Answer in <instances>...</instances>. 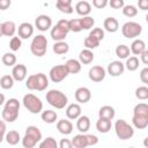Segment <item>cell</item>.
I'll list each match as a JSON object with an SVG mask.
<instances>
[{
  "instance_id": "58",
  "label": "cell",
  "mask_w": 148,
  "mask_h": 148,
  "mask_svg": "<svg viewBox=\"0 0 148 148\" xmlns=\"http://www.w3.org/2000/svg\"><path fill=\"white\" fill-rule=\"evenodd\" d=\"M0 133L6 134V124L3 120H0Z\"/></svg>"
},
{
  "instance_id": "33",
  "label": "cell",
  "mask_w": 148,
  "mask_h": 148,
  "mask_svg": "<svg viewBox=\"0 0 148 148\" xmlns=\"http://www.w3.org/2000/svg\"><path fill=\"white\" fill-rule=\"evenodd\" d=\"M69 51V45L62 40V42H56L53 44V52L56 54H66Z\"/></svg>"
},
{
  "instance_id": "40",
  "label": "cell",
  "mask_w": 148,
  "mask_h": 148,
  "mask_svg": "<svg viewBox=\"0 0 148 148\" xmlns=\"http://www.w3.org/2000/svg\"><path fill=\"white\" fill-rule=\"evenodd\" d=\"M38 148H59V147H58V142L56 141L54 138L47 136L46 139H44V140L40 141Z\"/></svg>"
},
{
  "instance_id": "15",
  "label": "cell",
  "mask_w": 148,
  "mask_h": 148,
  "mask_svg": "<svg viewBox=\"0 0 148 148\" xmlns=\"http://www.w3.org/2000/svg\"><path fill=\"white\" fill-rule=\"evenodd\" d=\"M81 106L79 103H72L66 108V117L71 120H76L81 116Z\"/></svg>"
},
{
  "instance_id": "45",
  "label": "cell",
  "mask_w": 148,
  "mask_h": 148,
  "mask_svg": "<svg viewBox=\"0 0 148 148\" xmlns=\"http://www.w3.org/2000/svg\"><path fill=\"white\" fill-rule=\"evenodd\" d=\"M68 27H69V31H73V32H80V31H82L80 18L68 20Z\"/></svg>"
},
{
  "instance_id": "19",
  "label": "cell",
  "mask_w": 148,
  "mask_h": 148,
  "mask_svg": "<svg viewBox=\"0 0 148 148\" xmlns=\"http://www.w3.org/2000/svg\"><path fill=\"white\" fill-rule=\"evenodd\" d=\"M75 10L79 15H81L82 17L83 16H89L90 12H91V5L88 2V1H77L75 3Z\"/></svg>"
},
{
  "instance_id": "51",
  "label": "cell",
  "mask_w": 148,
  "mask_h": 148,
  "mask_svg": "<svg viewBox=\"0 0 148 148\" xmlns=\"http://www.w3.org/2000/svg\"><path fill=\"white\" fill-rule=\"evenodd\" d=\"M108 5V0H92V6L97 9H102Z\"/></svg>"
},
{
  "instance_id": "60",
  "label": "cell",
  "mask_w": 148,
  "mask_h": 148,
  "mask_svg": "<svg viewBox=\"0 0 148 148\" xmlns=\"http://www.w3.org/2000/svg\"><path fill=\"white\" fill-rule=\"evenodd\" d=\"M3 140H5V134H3V133H0V143H1Z\"/></svg>"
},
{
  "instance_id": "27",
  "label": "cell",
  "mask_w": 148,
  "mask_h": 148,
  "mask_svg": "<svg viewBox=\"0 0 148 148\" xmlns=\"http://www.w3.org/2000/svg\"><path fill=\"white\" fill-rule=\"evenodd\" d=\"M5 140H6V142H7L8 145L15 146V145H17V143L21 141V136H20V133H18L17 131L12 130V131H9V132H6V134H5Z\"/></svg>"
},
{
  "instance_id": "18",
  "label": "cell",
  "mask_w": 148,
  "mask_h": 148,
  "mask_svg": "<svg viewBox=\"0 0 148 148\" xmlns=\"http://www.w3.org/2000/svg\"><path fill=\"white\" fill-rule=\"evenodd\" d=\"M76 128L79 130V132L80 133H82V134H86L88 131H89V128H90V119H89V117L88 116H80L77 119H76Z\"/></svg>"
},
{
  "instance_id": "4",
  "label": "cell",
  "mask_w": 148,
  "mask_h": 148,
  "mask_svg": "<svg viewBox=\"0 0 148 148\" xmlns=\"http://www.w3.org/2000/svg\"><path fill=\"white\" fill-rule=\"evenodd\" d=\"M114 132L118 139L128 140L134 135V128L124 119H118L114 123Z\"/></svg>"
},
{
  "instance_id": "50",
  "label": "cell",
  "mask_w": 148,
  "mask_h": 148,
  "mask_svg": "<svg viewBox=\"0 0 148 148\" xmlns=\"http://www.w3.org/2000/svg\"><path fill=\"white\" fill-rule=\"evenodd\" d=\"M88 146H96L98 143V138L95 134H86Z\"/></svg>"
},
{
  "instance_id": "48",
  "label": "cell",
  "mask_w": 148,
  "mask_h": 148,
  "mask_svg": "<svg viewBox=\"0 0 148 148\" xmlns=\"http://www.w3.org/2000/svg\"><path fill=\"white\" fill-rule=\"evenodd\" d=\"M89 35L92 36V37H95V38L98 39L99 42H102L103 38H104V30H103L102 28H94V29L89 32Z\"/></svg>"
},
{
  "instance_id": "47",
  "label": "cell",
  "mask_w": 148,
  "mask_h": 148,
  "mask_svg": "<svg viewBox=\"0 0 148 148\" xmlns=\"http://www.w3.org/2000/svg\"><path fill=\"white\" fill-rule=\"evenodd\" d=\"M25 87L29 90H36L37 88V80H36V74L29 75L28 79L25 80Z\"/></svg>"
},
{
  "instance_id": "54",
  "label": "cell",
  "mask_w": 148,
  "mask_h": 148,
  "mask_svg": "<svg viewBox=\"0 0 148 148\" xmlns=\"http://www.w3.org/2000/svg\"><path fill=\"white\" fill-rule=\"evenodd\" d=\"M57 24L59 25V27H61L64 30H66L67 32H69V27H68V20H66V18H61V20H59L58 22H57Z\"/></svg>"
},
{
  "instance_id": "25",
  "label": "cell",
  "mask_w": 148,
  "mask_h": 148,
  "mask_svg": "<svg viewBox=\"0 0 148 148\" xmlns=\"http://www.w3.org/2000/svg\"><path fill=\"white\" fill-rule=\"evenodd\" d=\"M81 64L77 59H68L65 62V67L68 71V74H77L81 71Z\"/></svg>"
},
{
  "instance_id": "43",
  "label": "cell",
  "mask_w": 148,
  "mask_h": 148,
  "mask_svg": "<svg viewBox=\"0 0 148 148\" xmlns=\"http://www.w3.org/2000/svg\"><path fill=\"white\" fill-rule=\"evenodd\" d=\"M135 97L140 101H146L148 99V88L146 86L138 87L135 89Z\"/></svg>"
},
{
  "instance_id": "59",
  "label": "cell",
  "mask_w": 148,
  "mask_h": 148,
  "mask_svg": "<svg viewBox=\"0 0 148 148\" xmlns=\"http://www.w3.org/2000/svg\"><path fill=\"white\" fill-rule=\"evenodd\" d=\"M5 102H6L5 95H3L2 92H0V106H1V105H3V104H5Z\"/></svg>"
},
{
  "instance_id": "39",
  "label": "cell",
  "mask_w": 148,
  "mask_h": 148,
  "mask_svg": "<svg viewBox=\"0 0 148 148\" xmlns=\"http://www.w3.org/2000/svg\"><path fill=\"white\" fill-rule=\"evenodd\" d=\"M133 116H146L148 117V104L139 103L133 109Z\"/></svg>"
},
{
  "instance_id": "24",
  "label": "cell",
  "mask_w": 148,
  "mask_h": 148,
  "mask_svg": "<svg viewBox=\"0 0 148 148\" xmlns=\"http://www.w3.org/2000/svg\"><path fill=\"white\" fill-rule=\"evenodd\" d=\"M56 7L64 14H72L74 10L71 0H58L56 2Z\"/></svg>"
},
{
  "instance_id": "12",
  "label": "cell",
  "mask_w": 148,
  "mask_h": 148,
  "mask_svg": "<svg viewBox=\"0 0 148 148\" xmlns=\"http://www.w3.org/2000/svg\"><path fill=\"white\" fill-rule=\"evenodd\" d=\"M74 97H75V99H76L77 103L84 104V103H88L90 101V98H91V91L87 87H80V88H77L75 90Z\"/></svg>"
},
{
  "instance_id": "36",
  "label": "cell",
  "mask_w": 148,
  "mask_h": 148,
  "mask_svg": "<svg viewBox=\"0 0 148 148\" xmlns=\"http://www.w3.org/2000/svg\"><path fill=\"white\" fill-rule=\"evenodd\" d=\"M1 61L5 66H8V67H14L16 65V56L13 53V52H6L2 58H1Z\"/></svg>"
},
{
  "instance_id": "28",
  "label": "cell",
  "mask_w": 148,
  "mask_h": 148,
  "mask_svg": "<svg viewBox=\"0 0 148 148\" xmlns=\"http://www.w3.org/2000/svg\"><path fill=\"white\" fill-rule=\"evenodd\" d=\"M71 141H72L73 148H87L88 147L86 134H82V133L76 134V135H74V138Z\"/></svg>"
},
{
  "instance_id": "11",
  "label": "cell",
  "mask_w": 148,
  "mask_h": 148,
  "mask_svg": "<svg viewBox=\"0 0 148 148\" xmlns=\"http://www.w3.org/2000/svg\"><path fill=\"white\" fill-rule=\"evenodd\" d=\"M124 71H125V66L120 60H113L108 65V74L113 77L120 76L124 73Z\"/></svg>"
},
{
  "instance_id": "61",
  "label": "cell",
  "mask_w": 148,
  "mask_h": 148,
  "mask_svg": "<svg viewBox=\"0 0 148 148\" xmlns=\"http://www.w3.org/2000/svg\"><path fill=\"white\" fill-rule=\"evenodd\" d=\"M2 36V32H1V23H0V37Z\"/></svg>"
},
{
  "instance_id": "53",
  "label": "cell",
  "mask_w": 148,
  "mask_h": 148,
  "mask_svg": "<svg viewBox=\"0 0 148 148\" xmlns=\"http://www.w3.org/2000/svg\"><path fill=\"white\" fill-rule=\"evenodd\" d=\"M59 148H73V145H72V141L68 140V139H61L59 145H58Z\"/></svg>"
},
{
  "instance_id": "17",
  "label": "cell",
  "mask_w": 148,
  "mask_h": 148,
  "mask_svg": "<svg viewBox=\"0 0 148 148\" xmlns=\"http://www.w3.org/2000/svg\"><path fill=\"white\" fill-rule=\"evenodd\" d=\"M57 130L64 135H68L73 132V124L68 119H61L57 121Z\"/></svg>"
},
{
  "instance_id": "34",
  "label": "cell",
  "mask_w": 148,
  "mask_h": 148,
  "mask_svg": "<svg viewBox=\"0 0 148 148\" xmlns=\"http://www.w3.org/2000/svg\"><path fill=\"white\" fill-rule=\"evenodd\" d=\"M116 56L119 58V59H127L131 54V51H130V47L125 44H119L117 47H116Z\"/></svg>"
},
{
  "instance_id": "8",
  "label": "cell",
  "mask_w": 148,
  "mask_h": 148,
  "mask_svg": "<svg viewBox=\"0 0 148 148\" xmlns=\"http://www.w3.org/2000/svg\"><path fill=\"white\" fill-rule=\"evenodd\" d=\"M105 75H106L105 68L99 65L92 66L88 72V76H89L90 81H92V82H102L105 79Z\"/></svg>"
},
{
  "instance_id": "9",
  "label": "cell",
  "mask_w": 148,
  "mask_h": 148,
  "mask_svg": "<svg viewBox=\"0 0 148 148\" xmlns=\"http://www.w3.org/2000/svg\"><path fill=\"white\" fill-rule=\"evenodd\" d=\"M35 25H36L37 30H39L42 32L47 31L49 29L52 28V18L49 15H45V14L38 15L35 20Z\"/></svg>"
},
{
  "instance_id": "29",
  "label": "cell",
  "mask_w": 148,
  "mask_h": 148,
  "mask_svg": "<svg viewBox=\"0 0 148 148\" xmlns=\"http://www.w3.org/2000/svg\"><path fill=\"white\" fill-rule=\"evenodd\" d=\"M132 124L138 130H145L148 126V117L146 116H133Z\"/></svg>"
},
{
  "instance_id": "46",
  "label": "cell",
  "mask_w": 148,
  "mask_h": 148,
  "mask_svg": "<svg viewBox=\"0 0 148 148\" xmlns=\"http://www.w3.org/2000/svg\"><path fill=\"white\" fill-rule=\"evenodd\" d=\"M21 142H22V146H23L24 148H34V147L37 145V141H36V140H34L31 136L25 135V134H24V136L21 139Z\"/></svg>"
},
{
  "instance_id": "38",
  "label": "cell",
  "mask_w": 148,
  "mask_h": 148,
  "mask_svg": "<svg viewBox=\"0 0 148 148\" xmlns=\"http://www.w3.org/2000/svg\"><path fill=\"white\" fill-rule=\"evenodd\" d=\"M99 40L98 39H96L95 37H92V36H90V35H88L86 38H84V40H83V45H84V49H88V50H94V49H96L97 46H99Z\"/></svg>"
},
{
  "instance_id": "32",
  "label": "cell",
  "mask_w": 148,
  "mask_h": 148,
  "mask_svg": "<svg viewBox=\"0 0 148 148\" xmlns=\"http://www.w3.org/2000/svg\"><path fill=\"white\" fill-rule=\"evenodd\" d=\"M25 135L31 136L37 142H39L42 140V132L39 131V128L37 126H34V125H30L25 128Z\"/></svg>"
},
{
  "instance_id": "22",
  "label": "cell",
  "mask_w": 148,
  "mask_h": 148,
  "mask_svg": "<svg viewBox=\"0 0 148 148\" xmlns=\"http://www.w3.org/2000/svg\"><path fill=\"white\" fill-rule=\"evenodd\" d=\"M103 25H104V29L108 31V32H116L118 29H119V22L116 17H112V16H109L104 20L103 22Z\"/></svg>"
},
{
  "instance_id": "1",
  "label": "cell",
  "mask_w": 148,
  "mask_h": 148,
  "mask_svg": "<svg viewBox=\"0 0 148 148\" xmlns=\"http://www.w3.org/2000/svg\"><path fill=\"white\" fill-rule=\"evenodd\" d=\"M20 111V102L16 98H9L5 102V106L2 110V120L7 123H14L18 117Z\"/></svg>"
},
{
  "instance_id": "5",
  "label": "cell",
  "mask_w": 148,
  "mask_h": 148,
  "mask_svg": "<svg viewBox=\"0 0 148 148\" xmlns=\"http://www.w3.org/2000/svg\"><path fill=\"white\" fill-rule=\"evenodd\" d=\"M30 51L34 56L40 58L47 51V39L44 35H37L30 43Z\"/></svg>"
},
{
  "instance_id": "14",
  "label": "cell",
  "mask_w": 148,
  "mask_h": 148,
  "mask_svg": "<svg viewBox=\"0 0 148 148\" xmlns=\"http://www.w3.org/2000/svg\"><path fill=\"white\" fill-rule=\"evenodd\" d=\"M67 34L68 32L66 30H64L61 27H59L58 24L53 25L51 28V31H50V36H51V38L54 42H62V40H65V38L67 37Z\"/></svg>"
},
{
  "instance_id": "6",
  "label": "cell",
  "mask_w": 148,
  "mask_h": 148,
  "mask_svg": "<svg viewBox=\"0 0 148 148\" xmlns=\"http://www.w3.org/2000/svg\"><path fill=\"white\" fill-rule=\"evenodd\" d=\"M141 32H142V25L138 22L128 21V22L124 23L123 27H121L123 36L128 38V39H133V38L139 37L141 35Z\"/></svg>"
},
{
  "instance_id": "37",
  "label": "cell",
  "mask_w": 148,
  "mask_h": 148,
  "mask_svg": "<svg viewBox=\"0 0 148 148\" xmlns=\"http://www.w3.org/2000/svg\"><path fill=\"white\" fill-rule=\"evenodd\" d=\"M14 82H15V81H14V79L12 77V75L6 74V75L1 76V79H0V87H1L2 89H5V90H9V89L13 88Z\"/></svg>"
},
{
  "instance_id": "2",
  "label": "cell",
  "mask_w": 148,
  "mask_h": 148,
  "mask_svg": "<svg viewBox=\"0 0 148 148\" xmlns=\"http://www.w3.org/2000/svg\"><path fill=\"white\" fill-rule=\"evenodd\" d=\"M46 102L51 106L60 110V109H64L67 105L68 98L62 91H60L58 89H50L46 92Z\"/></svg>"
},
{
  "instance_id": "52",
  "label": "cell",
  "mask_w": 148,
  "mask_h": 148,
  "mask_svg": "<svg viewBox=\"0 0 148 148\" xmlns=\"http://www.w3.org/2000/svg\"><path fill=\"white\" fill-rule=\"evenodd\" d=\"M140 80L142 83H148V68L145 67L140 72Z\"/></svg>"
},
{
  "instance_id": "57",
  "label": "cell",
  "mask_w": 148,
  "mask_h": 148,
  "mask_svg": "<svg viewBox=\"0 0 148 148\" xmlns=\"http://www.w3.org/2000/svg\"><path fill=\"white\" fill-rule=\"evenodd\" d=\"M140 58H141L142 64L147 65V64H148V51H147V50H146V51H143V52L140 54Z\"/></svg>"
},
{
  "instance_id": "41",
  "label": "cell",
  "mask_w": 148,
  "mask_h": 148,
  "mask_svg": "<svg viewBox=\"0 0 148 148\" xmlns=\"http://www.w3.org/2000/svg\"><path fill=\"white\" fill-rule=\"evenodd\" d=\"M80 23L82 30H90L95 24V20L91 16H83L82 18H80Z\"/></svg>"
},
{
  "instance_id": "26",
  "label": "cell",
  "mask_w": 148,
  "mask_h": 148,
  "mask_svg": "<svg viewBox=\"0 0 148 148\" xmlns=\"http://www.w3.org/2000/svg\"><path fill=\"white\" fill-rule=\"evenodd\" d=\"M40 118L46 124H53L58 119V114L53 110H44L40 112Z\"/></svg>"
},
{
  "instance_id": "31",
  "label": "cell",
  "mask_w": 148,
  "mask_h": 148,
  "mask_svg": "<svg viewBox=\"0 0 148 148\" xmlns=\"http://www.w3.org/2000/svg\"><path fill=\"white\" fill-rule=\"evenodd\" d=\"M36 80H37V91H43L49 87V79L44 73H37L36 74Z\"/></svg>"
},
{
  "instance_id": "16",
  "label": "cell",
  "mask_w": 148,
  "mask_h": 148,
  "mask_svg": "<svg viewBox=\"0 0 148 148\" xmlns=\"http://www.w3.org/2000/svg\"><path fill=\"white\" fill-rule=\"evenodd\" d=\"M16 31H17V28H16L15 22H13V21H6V22L1 23V32H2V36L14 37Z\"/></svg>"
},
{
  "instance_id": "13",
  "label": "cell",
  "mask_w": 148,
  "mask_h": 148,
  "mask_svg": "<svg viewBox=\"0 0 148 148\" xmlns=\"http://www.w3.org/2000/svg\"><path fill=\"white\" fill-rule=\"evenodd\" d=\"M34 35V25L29 22H23L17 28V36L21 39H28Z\"/></svg>"
},
{
  "instance_id": "30",
  "label": "cell",
  "mask_w": 148,
  "mask_h": 148,
  "mask_svg": "<svg viewBox=\"0 0 148 148\" xmlns=\"http://www.w3.org/2000/svg\"><path fill=\"white\" fill-rule=\"evenodd\" d=\"M112 127L111 120L109 119H104V118H98V120L96 121V130L99 133H108Z\"/></svg>"
},
{
  "instance_id": "35",
  "label": "cell",
  "mask_w": 148,
  "mask_h": 148,
  "mask_svg": "<svg viewBox=\"0 0 148 148\" xmlns=\"http://www.w3.org/2000/svg\"><path fill=\"white\" fill-rule=\"evenodd\" d=\"M124 66H125V68H126L127 71H130V72L136 71V69L139 68V59H138V57H135V56L128 57V58L126 59V62L124 64Z\"/></svg>"
},
{
  "instance_id": "21",
  "label": "cell",
  "mask_w": 148,
  "mask_h": 148,
  "mask_svg": "<svg viewBox=\"0 0 148 148\" xmlns=\"http://www.w3.org/2000/svg\"><path fill=\"white\" fill-rule=\"evenodd\" d=\"M95 56H94V52L91 50H88V49H83L82 51H80L79 53V61L80 64L82 65H89L92 62Z\"/></svg>"
},
{
  "instance_id": "62",
  "label": "cell",
  "mask_w": 148,
  "mask_h": 148,
  "mask_svg": "<svg viewBox=\"0 0 148 148\" xmlns=\"http://www.w3.org/2000/svg\"><path fill=\"white\" fill-rule=\"evenodd\" d=\"M128 148H134V147H128Z\"/></svg>"
},
{
  "instance_id": "44",
  "label": "cell",
  "mask_w": 148,
  "mask_h": 148,
  "mask_svg": "<svg viewBox=\"0 0 148 148\" xmlns=\"http://www.w3.org/2000/svg\"><path fill=\"white\" fill-rule=\"evenodd\" d=\"M22 46V39L18 37V36H14L10 38L9 40V49L13 51V52H16L21 49Z\"/></svg>"
},
{
  "instance_id": "10",
  "label": "cell",
  "mask_w": 148,
  "mask_h": 148,
  "mask_svg": "<svg viewBox=\"0 0 148 148\" xmlns=\"http://www.w3.org/2000/svg\"><path fill=\"white\" fill-rule=\"evenodd\" d=\"M27 73H28V69H27L25 65L17 64L12 69V77L14 79V81L22 82V81H24L27 79V75H28Z\"/></svg>"
},
{
  "instance_id": "55",
  "label": "cell",
  "mask_w": 148,
  "mask_h": 148,
  "mask_svg": "<svg viewBox=\"0 0 148 148\" xmlns=\"http://www.w3.org/2000/svg\"><path fill=\"white\" fill-rule=\"evenodd\" d=\"M12 1L10 0H0V10H6L10 7Z\"/></svg>"
},
{
  "instance_id": "23",
  "label": "cell",
  "mask_w": 148,
  "mask_h": 148,
  "mask_svg": "<svg viewBox=\"0 0 148 148\" xmlns=\"http://www.w3.org/2000/svg\"><path fill=\"white\" fill-rule=\"evenodd\" d=\"M116 116V111L111 105H103L99 110H98V117L99 118H104V119H109L112 120Z\"/></svg>"
},
{
  "instance_id": "20",
  "label": "cell",
  "mask_w": 148,
  "mask_h": 148,
  "mask_svg": "<svg viewBox=\"0 0 148 148\" xmlns=\"http://www.w3.org/2000/svg\"><path fill=\"white\" fill-rule=\"evenodd\" d=\"M130 51L136 57V56H140L143 51H146V43L142 40V39H134L131 44V47H130Z\"/></svg>"
},
{
  "instance_id": "42",
  "label": "cell",
  "mask_w": 148,
  "mask_h": 148,
  "mask_svg": "<svg viewBox=\"0 0 148 148\" xmlns=\"http://www.w3.org/2000/svg\"><path fill=\"white\" fill-rule=\"evenodd\" d=\"M123 14L126 16V17H134L138 15V9L134 5H125L123 8Z\"/></svg>"
},
{
  "instance_id": "56",
  "label": "cell",
  "mask_w": 148,
  "mask_h": 148,
  "mask_svg": "<svg viewBox=\"0 0 148 148\" xmlns=\"http://www.w3.org/2000/svg\"><path fill=\"white\" fill-rule=\"evenodd\" d=\"M138 6H139L140 9L147 10V9H148V0H140V1L138 2Z\"/></svg>"
},
{
  "instance_id": "49",
  "label": "cell",
  "mask_w": 148,
  "mask_h": 148,
  "mask_svg": "<svg viewBox=\"0 0 148 148\" xmlns=\"http://www.w3.org/2000/svg\"><path fill=\"white\" fill-rule=\"evenodd\" d=\"M108 3L111 6V8L113 9H121L124 6H125V2L124 0H111V1H108Z\"/></svg>"
},
{
  "instance_id": "7",
  "label": "cell",
  "mask_w": 148,
  "mask_h": 148,
  "mask_svg": "<svg viewBox=\"0 0 148 148\" xmlns=\"http://www.w3.org/2000/svg\"><path fill=\"white\" fill-rule=\"evenodd\" d=\"M68 76V71L65 67V65H56L53 66L49 72V77L52 82L59 83L62 80H65Z\"/></svg>"
},
{
  "instance_id": "3",
  "label": "cell",
  "mask_w": 148,
  "mask_h": 148,
  "mask_svg": "<svg viewBox=\"0 0 148 148\" xmlns=\"http://www.w3.org/2000/svg\"><path fill=\"white\" fill-rule=\"evenodd\" d=\"M23 106L32 114H37L40 113L43 111V102L39 97H37L34 94H27L23 96L22 99Z\"/></svg>"
}]
</instances>
